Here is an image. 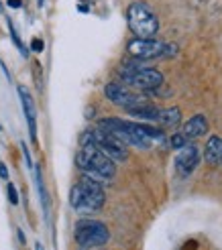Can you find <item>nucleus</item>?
Returning a JSON list of instances; mask_svg holds the SVG:
<instances>
[{
  "label": "nucleus",
  "mask_w": 222,
  "mask_h": 250,
  "mask_svg": "<svg viewBox=\"0 0 222 250\" xmlns=\"http://www.w3.org/2000/svg\"><path fill=\"white\" fill-rule=\"evenodd\" d=\"M0 177H2V179H8V169H6L4 163H0Z\"/></svg>",
  "instance_id": "obj_21"
},
{
  "label": "nucleus",
  "mask_w": 222,
  "mask_h": 250,
  "mask_svg": "<svg viewBox=\"0 0 222 250\" xmlns=\"http://www.w3.org/2000/svg\"><path fill=\"white\" fill-rule=\"evenodd\" d=\"M129 114H133L134 118H141V120H155L157 122L159 110L155 106H151V104H147V102H141L137 106L129 108Z\"/></svg>",
  "instance_id": "obj_14"
},
{
  "label": "nucleus",
  "mask_w": 222,
  "mask_h": 250,
  "mask_svg": "<svg viewBox=\"0 0 222 250\" xmlns=\"http://www.w3.org/2000/svg\"><path fill=\"white\" fill-rule=\"evenodd\" d=\"M37 250H43V246H41V244H37Z\"/></svg>",
  "instance_id": "obj_23"
},
{
  "label": "nucleus",
  "mask_w": 222,
  "mask_h": 250,
  "mask_svg": "<svg viewBox=\"0 0 222 250\" xmlns=\"http://www.w3.org/2000/svg\"><path fill=\"white\" fill-rule=\"evenodd\" d=\"M39 4H43V0H39Z\"/></svg>",
  "instance_id": "obj_24"
},
{
  "label": "nucleus",
  "mask_w": 222,
  "mask_h": 250,
  "mask_svg": "<svg viewBox=\"0 0 222 250\" xmlns=\"http://www.w3.org/2000/svg\"><path fill=\"white\" fill-rule=\"evenodd\" d=\"M171 146H174V148H181V146H186L188 145V139H186V136H183L181 132H178V134H174V136H171Z\"/></svg>",
  "instance_id": "obj_17"
},
{
  "label": "nucleus",
  "mask_w": 222,
  "mask_h": 250,
  "mask_svg": "<svg viewBox=\"0 0 222 250\" xmlns=\"http://www.w3.org/2000/svg\"><path fill=\"white\" fill-rule=\"evenodd\" d=\"M8 199H10L12 206L19 204V195H17V189H15V185H12V183H8Z\"/></svg>",
  "instance_id": "obj_18"
},
{
  "label": "nucleus",
  "mask_w": 222,
  "mask_h": 250,
  "mask_svg": "<svg viewBox=\"0 0 222 250\" xmlns=\"http://www.w3.org/2000/svg\"><path fill=\"white\" fill-rule=\"evenodd\" d=\"M104 94H106V98H108L112 104L122 106V108H127V110L133 108V106H137V104H141V102H145L143 98L131 94L127 87L122 85V83H118V82H110V83H106Z\"/></svg>",
  "instance_id": "obj_9"
},
{
  "label": "nucleus",
  "mask_w": 222,
  "mask_h": 250,
  "mask_svg": "<svg viewBox=\"0 0 222 250\" xmlns=\"http://www.w3.org/2000/svg\"><path fill=\"white\" fill-rule=\"evenodd\" d=\"M76 242L82 248H98L104 246L110 238V232L106 228V224L98 220H80L76 224Z\"/></svg>",
  "instance_id": "obj_7"
},
{
  "label": "nucleus",
  "mask_w": 222,
  "mask_h": 250,
  "mask_svg": "<svg viewBox=\"0 0 222 250\" xmlns=\"http://www.w3.org/2000/svg\"><path fill=\"white\" fill-rule=\"evenodd\" d=\"M178 53V45H163V55L169 57V55H176Z\"/></svg>",
  "instance_id": "obj_20"
},
{
  "label": "nucleus",
  "mask_w": 222,
  "mask_h": 250,
  "mask_svg": "<svg viewBox=\"0 0 222 250\" xmlns=\"http://www.w3.org/2000/svg\"><path fill=\"white\" fill-rule=\"evenodd\" d=\"M127 22L139 39H155V33L159 29L157 15L145 2H133L127 8Z\"/></svg>",
  "instance_id": "obj_4"
},
{
  "label": "nucleus",
  "mask_w": 222,
  "mask_h": 250,
  "mask_svg": "<svg viewBox=\"0 0 222 250\" xmlns=\"http://www.w3.org/2000/svg\"><path fill=\"white\" fill-rule=\"evenodd\" d=\"M204 159L206 163L210 165H218L222 163V139L220 136H210L204 148Z\"/></svg>",
  "instance_id": "obj_13"
},
{
  "label": "nucleus",
  "mask_w": 222,
  "mask_h": 250,
  "mask_svg": "<svg viewBox=\"0 0 222 250\" xmlns=\"http://www.w3.org/2000/svg\"><path fill=\"white\" fill-rule=\"evenodd\" d=\"M8 29H10V37H12V41H15V45L21 49V53L27 57V49H24V45L21 43V39H19V35H17V31H15V27H12V22L8 21Z\"/></svg>",
  "instance_id": "obj_16"
},
{
  "label": "nucleus",
  "mask_w": 222,
  "mask_h": 250,
  "mask_svg": "<svg viewBox=\"0 0 222 250\" xmlns=\"http://www.w3.org/2000/svg\"><path fill=\"white\" fill-rule=\"evenodd\" d=\"M76 163L84 175H88L94 181H110L116 173V163L110 157H106L100 148L94 146L86 136H82V148L76 157Z\"/></svg>",
  "instance_id": "obj_2"
},
{
  "label": "nucleus",
  "mask_w": 222,
  "mask_h": 250,
  "mask_svg": "<svg viewBox=\"0 0 222 250\" xmlns=\"http://www.w3.org/2000/svg\"><path fill=\"white\" fill-rule=\"evenodd\" d=\"M0 12H2V6H0Z\"/></svg>",
  "instance_id": "obj_25"
},
{
  "label": "nucleus",
  "mask_w": 222,
  "mask_h": 250,
  "mask_svg": "<svg viewBox=\"0 0 222 250\" xmlns=\"http://www.w3.org/2000/svg\"><path fill=\"white\" fill-rule=\"evenodd\" d=\"M106 202V193L100 181H94L88 175L71 187L69 191V204L78 214H94V211L102 209Z\"/></svg>",
  "instance_id": "obj_3"
},
{
  "label": "nucleus",
  "mask_w": 222,
  "mask_h": 250,
  "mask_svg": "<svg viewBox=\"0 0 222 250\" xmlns=\"http://www.w3.org/2000/svg\"><path fill=\"white\" fill-rule=\"evenodd\" d=\"M120 76L122 82H127L129 85L137 87L143 92H151L157 90L163 83V73L151 69V67H143L141 63H125L120 67Z\"/></svg>",
  "instance_id": "obj_5"
},
{
  "label": "nucleus",
  "mask_w": 222,
  "mask_h": 250,
  "mask_svg": "<svg viewBox=\"0 0 222 250\" xmlns=\"http://www.w3.org/2000/svg\"><path fill=\"white\" fill-rule=\"evenodd\" d=\"M198 163H200V151L196 145H186L179 148V155L176 157V167L179 175H183V177L190 175Z\"/></svg>",
  "instance_id": "obj_10"
},
{
  "label": "nucleus",
  "mask_w": 222,
  "mask_h": 250,
  "mask_svg": "<svg viewBox=\"0 0 222 250\" xmlns=\"http://www.w3.org/2000/svg\"><path fill=\"white\" fill-rule=\"evenodd\" d=\"M163 45L161 41H155V39H133L127 49L129 53L134 59H155V57H161L163 55Z\"/></svg>",
  "instance_id": "obj_8"
},
{
  "label": "nucleus",
  "mask_w": 222,
  "mask_h": 250,
  "mask_svg": "<svg viewBox=\"0 0 222 250\" xmlns=\"http://www.w3.org/2000/svg\"><path fill=\"white\" fill-rule=\"evenodd\" d=\"M181 120V112L179 108H167V110H159V116H157V122L161 124L165 128H176Z\"/></svg>",
  "instance_id": "obj_15"
},
{
  "label": "nucleus",
  "mask_w": 222,
  "mask_h": 250,
  "mask_svg": "<svg viewBox=\"0 0 222 250\" xmlns=\"http://www.w3.org/2000/svg\"><path fill=\"white\" fill-rule=\"evenodd\" d=\"M19 96H21V102H22L24 116H27V122H29V134H31L33 141H37V108H35V102H33V98L24 85H19Z\"/></svg>",
  "instance_id": "obj_11"
},
{
  "label": "nucleus",
  "mask_w": 222,
  "mask_h": 250,
  "mask_svg": "<svg viewBox=\"0 0 222 250\" xmlns=\"http://www.w3.org/2000/svg\"><path fill=\"white\" fill-rule=\"evenodd\" d=\"M43 47H45V45H43L41 39H33V41H31V49H33V51H37V53H41Z\"/></svg>",
  "instance_id": "obj_19"
},
{
  "label": "nucleus",
  "mask_w": 222,
  "mask_h": 250,
  "mask_svg": "<svg viewBox=\"0 0 222 250\" xmlns=\"http://www.w3.org/2000/svg\"><path fill=\"white\" fill-rule=\"evenodd\" d=\"M86 139H88L94 146H98L100 151L110 157L114 161V163H122V161H127L129 159V148L125 143H120L114 134H110L102 128H96V130H88L84 134Z\"/></svg>",
  "instance_id": "obj_6"
},
{
  "label": "nucleus",
  "mask_w": 222,
  "mask_h": 250,
  "mask_svg": "<svg viewBox=\"0 0 222 250\" xmlns=\"http://www.w3.org/2000/svg\"><path fill=\"white\" fill-rule=\"evenodd\" d=\"M206 132H208V120L204 114L192 116L186 124H183V130H181V134L186 136V139H200V136H204Z\"/></svg>",
  "instance_id": "obj_12"
},
{
  "label": "nucleus",
  "mask_w": 222,
  "mask_h": 250,
  "mask_svg": "<svg viewBox=\"0 0 222 250\" xmlns=\"http://www.w3.org/2000/svg\"><path fill=\"white\" fill-rule=\"evenodd\" d=\"M8 4H10L12 8H21V6H22L21 0H8Z\"/></svg>",
  "instance_id": "obj_22"
},
{
  "label": "nucleus",
  "mask_w": 222,
  "mask_h": 250,
  "mask_svg": "<svg viewBox=\"0 0 222 250\" xmlns=\"http://www.w3.org/2000/svg\"><path fill=\"white\" fill-rule=\"evenodd\" d=\"M98 128H102L110 134H114L120 143H125L127 146H139V148H149L153 139L161 141L163 132L155 130L149 126H143V124H134V122H127L120 118H104L98 124Z\"/></svg>",
  "instance_id": "obj_1"
}]
</instances>
